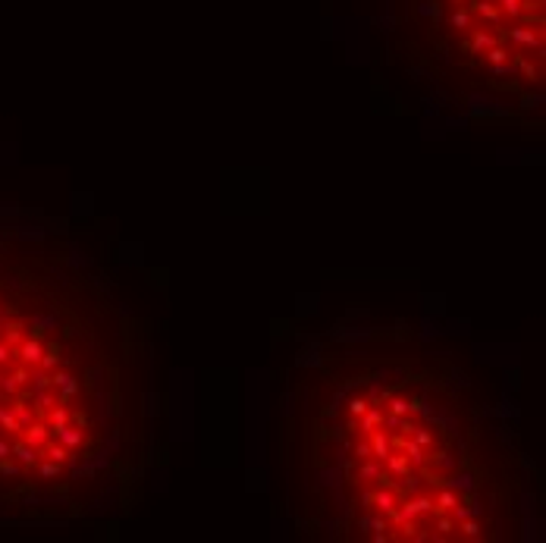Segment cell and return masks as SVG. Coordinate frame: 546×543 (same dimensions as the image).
<instances>
[{
	"label": "cell",
	"instance_id": "6",
	"mask_svg": "<svg viewBox=\"0 0 546 543\" xmlns=\"http://www.w3.org/2000/svg\"><path fill=\"white\" fill-rule=\"evenodd\" d=\"M455 505H458V496H455V493H449V490L440 493V509H455Z\"/></svg>",
	"mask_w": 546,
	"mask_h": 543
},
{
	"label": "cell",
	"instance_id": "7",
	"mask_svg": "<svg viewBox=\"0 0 546 543\" xmlns=\"http://www.w3.org/2000/svg\"><path fill=\"white\" fill-rule=\"evenodd\" d=\"M493 41H496V38H493V35H486V32H477V35H474V47H493Z\"/></svg>",
	"mask_w": 546,
	"mask_h": 543
},
{
	"label": "cell",
	"instance_id": "9",
	"mask_svg": "<svg viewBox=\"0 0 546 543\" xmlns=\"http://www.w3.org/2000/svg\"><path fill=\"white\" fill-rule=\"evenodd\" d=\"M490 60L493 63H505L508 60V51H505V47H490Z\"/></svg>",
	"mask_w": 546,
	"mask_h": 543
},
{
	"label": "cell",
	"instance_id": "10",
	"mask_svg": "<svg viewBox=\"0 0 546 543\" xmlns=\"http://www.w3.org/2000/svg\"><path fill=\"white\" fill-rule=\"evenodd\" d=\"M69 418H73L76 427H88V415H85V411H69Z\"/></svg>",
	"mask_w": 546,
	"mask_h": 543
},
{
	"label": "cell",
	"instance_id": "3",
	"mask_svg": "<svg viewBox=\"0 0 546 543\" xmlns=\"http://www.w3.org/2000/svg\"><path fill=\"white\" fill-rule=\"evenodd\" d=\"M386 462H389V468H393L396 474H405V471H408V462L402 455H386Z\"/></svg>",
	"mask_w": 546,
	"mask_h": 543
},
{
	"label": "cell",
	"instance_id": "14",
	"mask_svg": "<svg viewBox=\"0 0 546 543\" xmlns=\"http://www.w3.org/2000/svg\"><path fill=\"white\" fill-rule=\"evenodd\" d=\"M452 4H465V0H452Z\"/></svg>",
	"mask_w": 546,
	"mask_h": 543
},
{
	"label": "cell",
	"instance_id": "5",
	"mask_svg": "<svg viewBox=\"0 0 546 543\" xmlns=\"http://www.w3.org/2000/svg\"><path fill=\"white\" fill-rule=\"evenodd\" d=\"M377 424H383V415L374 408V411H367V418H364V430H374Z\"/></svg>",
	"mask_w": 546,
	"mask_h": 543
},
{
	"label": "cell",
	"instance_id": "11",
	"mask_svg": "<svg viewBox=\"0 0 546 543\" xmlns=\"http://www.w3.org/2000/svg\"><path fill=\"white\" fill-rule=\"evenodd\" d=\"M349 411H352L355 418H358V415H364V411H367V402H364V399H355V402L349 405Z\"/></svg>",
	"mask_w": 546,
	"mask_h": 543
},
{
	"label": "cell",
	"instance_id": "8",
	"mask_svg": "<svg viewBox=\"0 0 546 543\" xmlns=\"http://www.w3.org/2000/svg\"><path fill=\"white\" fill-rule=\"evenodd\" d=\"M499 4H502V10H505L508 16H518L521 13V0H499Z\"/></svg>",
	"mask_w": 546,
	"mask_h": 543
},
{
	"label": "cell",
	"instance_id": "12",
	"mask_svg": "<svg viewBox=\"0 0 546 543\" xmlns=\"http://www.w3.org/2000/svg\"><path fill=\"white\" fill-rule=\"evenodd\" d=\"M408 408H411V405L405 402V399H393V411H396V415H405Z\"/></svg>",
	"mask_w": 546,
	"mask_h": 543
},
{
	"label": "cell",
	"instance_id": "1",
	"mask_svg": "<svg viewBox=\"0 0 546 543\" xmlns=\"http://www.w3.org/2000/svg\"><path fill=\"white\" fill-rule=\"evenodd\" d=\"M371 452H374L377 458H386V455H389V440H386V436H380V433H374V440H371Z\"/></svg>",
	"mask_w": 546,
	"mask_h": 543
},
{
	"label": "cell",
	"instance_id": "4",
	"mask_svg": "<svg viewBox=\"0 0 546 543\" xmlns=\"http://www.w3.org/2000/svg\"><path fill=\"white\" fill-rule=\"evenodd\" d=\"M452 26H455V29H468V26H471L468 10H455V13H452Z\"/></svg>",
	"mask_w": 546,
	"mask_h": 543
},
{
	"label": "cell",
	"instance_id": "2",
	"mask_svg": "<svg viewBox=\"0 0 546 543\" xmlns=\"http://www.w3.org/2000/svg\"><path fill=\"white\" fill-rule=\"evenodd\" d=\"M508 35H512V38H515V41H521V44H527V47H533V44H540L537 38H533V32H524V29H512V32H508Z\"/></svg>",
	"mask_w": 546,
	"mask_h": 543
},
{
	"label": "cell",
	"instance_id": "13",
	"mask_svg": "<svg viewBox=\"0 0 546 543\" xmlns=\"http://www.w3.org/2000/svg\"><path fill=\"white\" fill-rule=\"evenodd\" d=\"M461 530H465V537H477V524H474V521L461 524Z\"/></svg>",
	"mask_w": 546,
	"mask_h": 543
}]
</instances>
